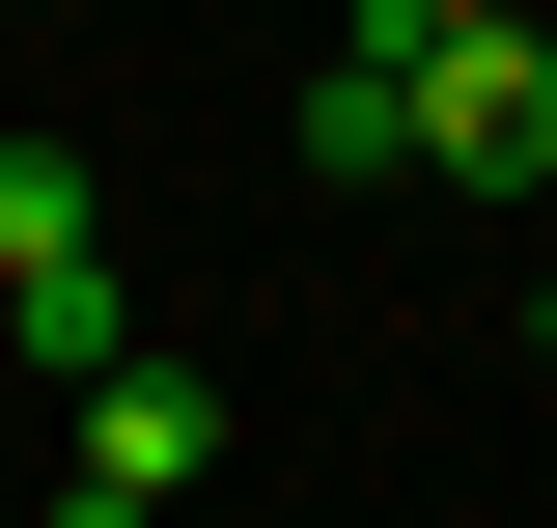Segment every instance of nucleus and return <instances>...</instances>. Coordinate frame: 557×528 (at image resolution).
Segmentation results:
<instances>
[{
  "instance_id": "obj_5",
  "label": "nucleus",
  "mask_w": 557,
  "mask_h": 528,
  "mask_svg": "<svg viewBox=\"0 0 557 528\" xmlns=\"http://www.w3.org/2000/svg\"><path fill=\"white\" fill-rule=\"evenodd\" d=\"M391 28H474V0H391Z\"/></svg>"
},
{
  "instance_id": "obj_2",
  "label": "nucleus",
  "mask_w": 557,
  "mask_h": 528,
  "mask_svg": "<svg viewBox=\"0 0 557 528\" xmlns=\"http://www.w3.org/2000/svg\"><path fill=\"white\" fill-rule=\"evenodd\" d=\"M0 334H28L57 390L139 334V278H112V196H84V139H0Z\"/></svg>"
},
{
  "instance_id": "obj_4",
  "label": "nucleus",
  "mask_w": 557,
  "mask_h": 528,
  "mask_svg": "<svg viewBox=\"0 0 557 528\" xmlns=\"http://www.w3.org/2000/svg\"><path fill=\"white\" fill-rule=\"evenodd\" d=\"M307 167H335V196H391V167H418V56H391V0H362L335 84H307Z\"/></svg>"
},
{
  "instance_id": "obj_3",
  "label": "nucleus",
  "mask_w": 557,
  "mask_h": 528,
  "mask_svg": "<svg viewBox=\"0 0 557 528\" xmlns=\"http://www.w3.org/2000/svg\"><path fill=\"white\" fill-rule=\"evenodd\" d=\"M196 473H223V390H196V362H139V334H112V362H84V390H57V501H84V528H168V501H196Z\"/></svg>"
},
{
  "instance_id": "obj_1",
  "label": "nucleus",
  "mask_w": 557,
  "mask_h": 528,
  "mask_svg": "<svg viewBox=\"0 0 557 528\" xmlns=\"http://www.w3.org/2000/svg\"><path fill=\"white\" fill-rule=\"evenodd\" d=\"M418 56V196H557V28L474 0V28H391Z\"/></svg>"
},
{
  "instance_id": "obj_6",
  "label": "nucleus",
  "mask_w": 557,
  "mask_h": 528,
  "mask_svg": "<svg viewBox=\"0 0 557 528\" xmlns=\"http://www.w3.org/2000/svg\"><path fill=\"white\" fill-rule=\"evenodd\" d=\"M530 362H557V278H530Z\"/></svg>"
}]
</instances>
